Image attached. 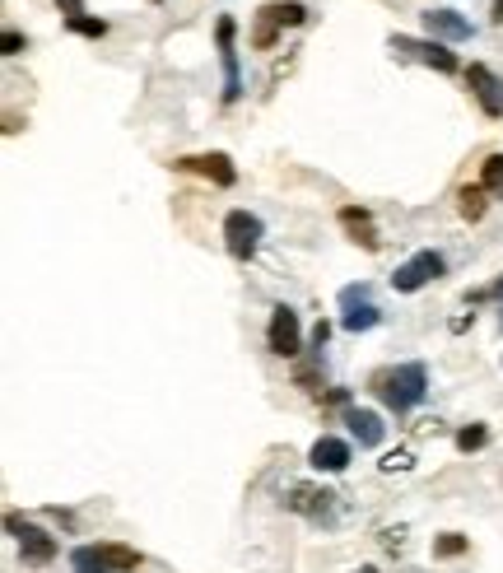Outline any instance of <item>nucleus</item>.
<instances>
[{
	"label": "nucleus",
	"mask_w": 503,
	"mask_h": 573,
	"mask_svg": "<svg viewBox=\"0 0 503 573\" xmlns=\"http://www.w3.org/2000/svg\"><path fill=\"white\" fill-rule=\"evenodd\" d=\"M177 168H196V173H205V178H215L219 187H233V164H229V154H201V159H182Z\"/></svg>",
	"instance_id": "4468645a"
},
{
	"label": "nucleus",
	"mask_w": 503,
	"mask_h": 573,
	"mask_svg": "<svg viewBox=\"0 0 503 573\" xmlns=\"http://www.w3.org/2000/svg\"><path fill=\"white\" fill-rule=\"evenodd\" d=\"M466 89H471V98L480 103L485 117H503V80L494 75L490 66H471V70H466Z\"/></svg>",
	"instance_id": "1a4fd4ad"
},
{
	"label": "nucleus",
	"mask_w": 503,
	"mask_h": 573,
	"mask_svg": "<svg viewBox=\"0 0 503 573\" xmlns=\"http://www.w3.org/2000/svg\"><path fill=\"white\" fill-rule=\"evenodd\" d=\"M354 573H378V569H354Z\"/></svg>",
	"instance_id": "cd10ccee"
},
{
	"label": "nucleus",
	"mask_w": 503,
	"mask_h": 573,
	"mask_svg": "<svg viewBox=\"0 0 503 573\" xmlns=\"http://www.w3.org/2000/svg\"><path fill=\"white\" fill-rule=\"evenodd\" d=\"M5 527L14 532V541H19V555H24L28 564H52L56 560V541L42 527H33V522H19V518H5Z\"/></svg>",
	"instance_id": "6e6552de"
},
{
	"label": "nucleus",
	"mask_w": 503,
	"mask_h": 573,
	"mask_svg": "<svg viewBox=\"0 0 503 573\" xmlns=\"http://www.w3.org/2000/svg\"><path fill=\"white\" fill-rule=\"evenodd\" d=\"M261 238H266V224H261L252 210H229V219H224V247H229L233 261H252V257H257Z\"/></svg>",
	"instance_id": "f03ea898"
},
{
	"label": "nucleus",
	"mask_w": 503,
	"mask_h": 573,
	"mask_svg": "<svg viewBox=\"0 0 503 573\" xmlns=\"http://www.w3.org/2000/svg\"><path fill=\"white\" fill-rule=\"evenodd\" d=\"M499 289H503V285H499Z\"/></svg>",
	"instance_id": "c85d7f7f"
},
{
	"label": "nucleus",
	"mask_w": 503,
	"mask_h": 573,
	"mask_svg": "<svg viewBox=\"0 0 503 573\" xmlns=\"http://www.w3.org/2000/svg\"><path fill=\"white\" fill-rule=\"evenodd\" d=\"M420 19H424V28H429L434 38H443V42H466L471 38V24H466L457 10H424Z\"/></svg>",
	"instance_id": "f8f14e48"
},
{
	"label": "nucleus",
	"mask_w": 503,
	"mask_h": 573,
	"mask_svg": "<svg viewBox=\"0 0 503 573\" xmlns=\"http://www.w3.org/2000/svg\"><path fill=\"white\" fill-rule=\"evenodd\" d=\"M56 5L66 10V19H75V14H84V10H80V0H56Z\"/></svg>",
	"instance_id": "a878e982"
},
{
	"label": "nucleus",
	"mask_w": 503,
	"mask_h": 573,
	"mask_svg": "<svg viewBox=\"0 0 503 573\" xmlns=\"http://www.w3.org/2000/svg\"><path fill=\"white\" fill-rule=\"evenodd\" d=\"M382 401L396 410V415H406V410H415L424 401V392H429V373H424V364H401L396 373H382Z\"/></svg>",
	"instance_id": "f257e3e1"
},
{
	"label": "nucleus",
	"mask_w": 503,
	"mask_h": 573,
	"mask_svg": "<svg viewBox=\"0 0 503 573\" xmlns=\"http://www.w3.org/2000/svg\"><path fill=\"white\" fill-rule=\"evenodd\" d=\"M438 555H462V550H466V541H462V536H443V541H438Z\"/></svg>",
	"instance_id": "5701e85b"
},
{
	"label": "nucleus",
	"mask_w": 503,
	"mask_h": 573,
	"mask_svg": "<svg viewBox=\"0 0 503 573\" xmlns=\"http://www.w3.org/2000/svg\"><path fill=\"white\" fill-rule=\"evenodd\" d=\"M392 52L396 56H410V61H420V66H434L438 75H452V70H457V56H452L438 38H401V33H396Z\"/></svg>",
	"instance_id": "20e7f679"
},
{
	"label": "nucleus",
	"mask_w": 503,
	"mask_h": 573,
	"mask_svg": "<svg viewBox=\"0 0 503 573\" xmlns=\"http://www.w3.org/2000/svg\"><path fill=\"white\" fill-rule=\"evenodd\" d=\"M19 47H24V38L10 28V33H5V56H19Z\"/></svg>",
	"instance_id": "b1692460"
},
{
	"label": "nucleus",
	"mask_w": 503,
	"mask_h": 573,
	"mask_svg": "<svg viewBox=\"0 0 503 573\" xmlns=\"http://www.w3.org/2000/svg\"><path fill=\"white\" fill-rule=\"evenodd\" d=\"M462 215L466 219L485 215V187H462Z\"/></svg>",
	"instance_id": "aec40b11"
},
{
	"label": "nucleus",
	"mask_w": 503,
	"mask_h": 573,
	"mask_svg": "<svg viewBox=\"0 0 503 573\" xmlns=\"http://www.w3.org/2000/svg\"><path fill=\"white\" fill-rule=\"evenodd\" d=\"M94 550H98V560L108 564L112 573H131V569H140V555H136L131 546H112V541H108V546H94Z\"/></svg>",
	"instance_id": "dca6fc26"
},
{
	"label": "nucleus",
	"mask_w": 503,
	"mask_h": 573,
	"mask_svg": "<svg viewBox=\"0 0 503 573\" xmlns=\"http://www.w3.org/2000/svg\"><path fill=\"white\" fill-rule=\"evenodd\" d=\"M261 19H266V24H271V28H280V24L299 28L303 19H308V10H303V5H294V0H289V5H266V10H261Z\"/></svg>",
	"instance_id": "f3484780"
},
{
	"label": "nucleus",
	"mask_w": 503,
	"mask_h": 573,
	"mask_svg": "<svg viewBox=\"0 0 503 573\" xmlns=\"http://www.w3.org/2000/svg\"><path fill=\"white\" fill-rule=\"evenodd\" d=\"M66 24L75 28V33H84V38H103V33H108L103 19H84V14H75V19H66Z\"/></svg>",
	"instance_id": "4be33fe9"
},
{
	"label": "nucleus",
	"mask_w": 503,
	"mask_h": 573,
	"mask_svg": "<svg viewBox=\"0 0 503 573\" xmlns=\"http://www.w3.org/2000/svg\"><path fill=\"white\" fill-rule=\"evenodd\" d=\"M340 308H345V317H340V327L345 331H373L382 322L378 303L368 299V285H345L340 289Z\"/></svg>",
	"instance_id": "39448f33"
},
{
	"label": "nucleus",
	"mask_w": 503,
	"mask_h": 573,
	"mask_svg": "<svg viewBox=\"0 0 503 573\" xmlns=\"http://www.w3.org/2000/svg\"><path fill=\"white\" fill-rule=\"evenodd\" d=\"M327 336H331V327H327V322H317V327H313V345H317V350L327 345Z\"/></svg>",
	"instance_id": "393cba45"
},
{
	"label": "nucleus",
	"mask_w": 503,
	"mask_h": 573,
	"mask_svg": "<svg viewBox=\"0 0 503 573\" xmlns=\"http://www.w3.org/2000/svg\"><path fill=\"white\" fill-rule=\"evenodd\" d=\"M308 466H313V471H331V476H336V471H345V466H350V443H345V438L322 434L313 448H308Z\"/></svg>",
	"instance_id": "9b49d317"
},
{
	"label": "nucleus",
	"mask_w": 503,
	"mask_h": 573,
	"mask_svg": "<svg viewBox=\"0 0 503 573\" xmlns=\"http://www.w3.org/2000/svg\"><path fill=\"white\" fill-rule=\"evenodd\" d=\"M443 271H448V261L438 257V252H415L410 261H401V266H396L392 289H396V294H420V289L434 285Z\"/></svg>",
	"instance_id": "7ed1b4c3"
},
{
	"label": "nucleus",
	"mask_w": 503,
	"mask_h": 573,
	"mask_svg": "<svg viewBox=\"0 0 503 573\" xmlns=\"http://www.w3.org/2000/svg\"><path fill=\"white\" fill-rule=\"evenodd\" d=\"M336 499H340V494H331V490H313V485H294L285 504L294 508V513H308L313 522H327V527H331V522H336V513H340Z\"/></svg>",
	"instance_id": "0eeeda50"
},
{
	"label": "nucleus",
	"mask_w": 503,
	"mask_h": 573,
	"mask_svg": "<svg viewBox=\"0 0 503 573\" xmlns=\"http://www.w3.org/2000/svg\"><path fill=\"white\" fill-rule=\"evenodd\" d=\"M266 341H271V355L280 359H294L303 350V327H299V313L294 308H275L271 313V327H266Z\"/></svg>",
	"instance_id": "423d86ee"
},
{
	"label": "nucleus",
	"mask_w": 503,
	"mask_h": 573,
	"mask_svg": "<svg viewBox=\"0 0 503 573\" xmlns=\"http://www.w3.org/2000/svg\"><path fill=\"white\" fill-rule=\"evenodd\" d=\"M480 187L494 191V196H503V154H490L485 159V173H480Z\"/></svg>",
	"instance_id": "6ab92c4d"
},
{
	"label": "nucleus",
	"mask_w": 503,
	"mask_h": 573,
	"mask_svg": "<svg viewBox=\"0 0 503 573\" xmlns=\"http://www.w3.org/2000/svg\"><path fill=\"white\" fill-rule=\"evenodd\" d=\"M70 564H75V573H112L108 564L98 560V550H94V546H80L75 555H70Z\"/></svg>",
	"instance_id": "a211bd4d"
},
{
	"label": "nucleus",
	"mask_w": 503,
	"mask_h": 573,
	"mask_svg": "<svg viewBox=\"0 0 503 573\" xmlns=\"http://www.w3.org/2000/svg\"><path fill=\"white\" fill-rule=\"evenodd\" d=\"M233 33H238V24H233L229 14L219 19L215 38H219V61H224V103H238V94H243V75H238V52H233Z\"/></svg>",
	"instance_id": "9d476101"
},
{
	"label": "nucleus",
	"mask_w": 503,
	"mask_h": 573,
	"mask_svg": "<svg viewBox=\"0 0 503 573\" xmlns=\"http://www.w3.org/2000/svg\"><path fill=\"white\" fill-rule=\"evenodd\" d=\"M345 424H350V434L359 438V448H378L382 434H387V429H382V420L373 415V410H350V415H345Z\"/></svg>",
	"instance_id": "ddd939ff"
},
{
	"label": "nucleus",
	"mask_w": 503,
	"mask_h": 573,
	"mask_svg": "<svg viewBox=\"0 0 503 573\" xmlns=\"http://www.w3.org/2000/svg\"><path fill=\"white\" fill-rule=\"evenodd\" d=\"M340 224L354 233V243H364L368 252H378V229H373L368 210H354V205H345V210H340Z\"/></svg>",
	"instance_id": "2eb2a0df"
},
{
	"label": "nucleus",
	"mask_w": 503,
	"mask_h": 573,
	"mask_svg": "<svg viewBox=\"0 0 503 573\" xmlns=\"http://www.w3.org/2000/svg\"><path fill=\"white\" fill-rule=\"evenodd\" d=\"M494 24H503V0H494Z\"/></svg>",
	"instance_id": "bb28decb"
},
{
	"label": "nucleus",
	"mask_w": 503,
	"mask_h": 573,
	"mask_svg": "<svg viewBox=\"0 0 503 573\" xmlns=\"http://www.w3.org/2000/svg\"><path fill=\"white\" fill-rule=\"evenodd\" d=\"M485 443H490V429H485V424H476V429H462V434H457V448H462V452H476V448H485Z\"/></svg>",
	"instance_id": "412c9836"
}]
</instances>
